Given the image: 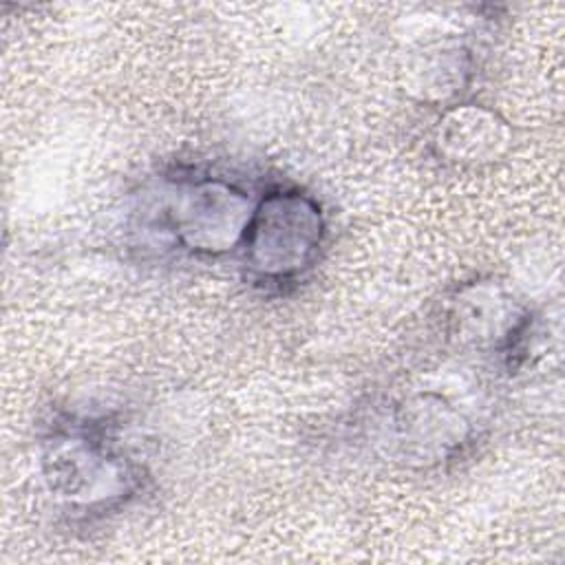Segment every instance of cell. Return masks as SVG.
Returning <instances> with one entry per match:
<instances>
[{
	"label": "cell",
	"instance_id": "52a82bcc",
	"mask_svg": "<svg viewBox=\"0 0 565 565\" xmlns=\"http://www.w3.org/2000/svg\"><path fill=\"white\" fill-rule=\"evenodd\" d=\"M415 86L424 97L446 99L461 90L468 75V55L463 49H433L413 68Z\"/></svg>",
	"mask_w": 565,
	"mask_h": 565
},
{
	"label": "cell",
	"instance_id": "8992f818",
	"mask_svg": "<svg viewBox=\"0 0 565 565\" xmlns=\"http://www.w3.org/2000/svg\"><path fill=\"white\" fill-rule=\"evenodd\" d=\"M508 141L505 121L479 106L450 108L437 126L439 152L452 161L492 159Z\"/></svg>",
	"mask_w": 565,
	"mask_h": 565
},
{
	"label": "cell",
	"instance_id": "5b68a950",
	"mask_svg": "<svg viewBox=\"0 0 565 565\" xmlns=\"http://www.w3.org/2000/svg\"><path fill=\"white\" fill-rule=\"evenodd\" d=\"M459 333L501 353L510 366L525 349L532 331L530 311L492 282L468 285L455 302Z\"/></svg>",
	"mask_w": 565,
	"mask_h": 565
},
{
	"label": "cell",
	"instance_id": "6da1fadb",
	"mask_svg": "<svg viewBox=\"0 0 565 565\" xmlns=\"http://www.w3.org/2000/svg\"><path fill=\"white\" fill-rule=\"evenodd\" d=\"M42 472L49 492L77 514L117 510L143 486L119 424L106 415H57L42 439Z\"/></svg>",
	"mask_w": 565,
	"mask_h": 565
},
{
	"label": "cell",
	"instance_id": "277c9868",
	"mask_svg": "<svg viewBox=\"0 0 565 565\" xmlns=\"http://www.w3.org/2000/svg\"><path fill=\"white\" fill-rule=\"evenodd\" d=\"M468 439V424L437 395H415L388 417V441L408 463H439L450 459Z\"/></svg>",
	"mask_w": 565,
	"mask_h": 565
},
{
	"label": "cell",
	"instance_id": "3957f363",
	"mask_svg": "<svg viewBox=\"0 0 565 565\" xmlns=\"http://www.w3.org/2000/svg\"><path fill=\"white\" fill-rule=\"evenodd\" d=\"M320 203L300 188H274L256 199L243 238V258L254 280L282 285L302 276L324 238Z\"/></svg>",
	"mask_w": 565,
	"mask_h": 565
},
{
	"label": "cell",
	"instance_id": "7a4b0ae2",
	"mask_svg": "<svg viewBox=\"0 0 565 565\" xmlns=\"http://www.w3.org/2000/svg\"><path fill=\"white\" fill-rule=\"evenodd\" d=\"M256 199L223 177H170L157 218L174 245L199 256H221L243 245Z\"/></svg>",
	"mask_w": 565,
	"mask_h": 565
}]
</instances>
